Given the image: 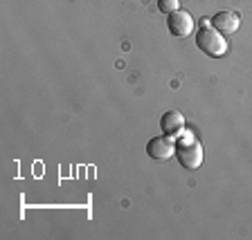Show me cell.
<instances>
[{
    "instance_id": "cell-5",
    "label": "cell",
    "mask_w": 252,
    "mask_h": 240,
    "mask_svg": "<svg viewBox=\"0 0 252 240\" xmlns=\"http://www.w3.org/2000/svg\"><path fill=\"white\" fill-rule=\"evenodd\" d=\"M210 25L214 29H219L220 34H234L239 29V25H241V18L234 11H219L216 16L210 18Z\"/></svg>"
},
{
    "instance_id": "cell-6",
    "label": "cell",
    "mask_w": 252,
    "mask_h": 240,
    "mask_svg": "<svg viewBox=\"0 0 252 240\" xmlns=\"http://www.w3.org/2000/svg\"><path fill=\"white\" fill-rule=\"evenodd\" d=\"M160 128H162L164 135H180V133L185 131V117L183 112H178V110H169V112H164L162 119H160Z\"/></svg>"
},
{
    "instance_id": "cell-4",
    "label": "cell",
    "mask_w": 252,
    "mask_h": 240,
    "mask_svg": "<svg viewBox=\"0 0 252 240\" xmlns=\"http://www.w3.org/2000/svg\"><path fill=\"white\" fill-rule=\"evenodd\" d=\"M147 155L151 157L153 162H167L171 155H176V141H173L171 135H160L153 137L147 144Z\"/></svg>"
},
{
    "instance_id": "cell-2",
    "label": "cell",
    "mask_w": 252,
    "mask_h": 240,
    "mask_svg": "<svg viewBox=\"0 0 252 240\" xmlns=\"http://www.w3.org/2000/svg\"><path fill=\"white\" fill-rule=\"evenodd\" d=\"M176 157H178L180 166L194 171V168H198L203 164V144L196 139H187V141L180 139L176 144Z\"/></svg>"
},
{
    "instance_id": "cell-7",
    "label": "cell",
    "mask_w": 252,
    "mask_h": 240,
    "mask_svg": "<svg viewBox=\"0 0 252 240\" xmlns=\"http://www.w3.org/2000/svg\"><path fill=\"white\" fill-rule=\"evenodd\" d=\"M158 9L162 14H171V11L180 9V2L178 0H158Z\"/></svg>"
},
{
    "instance_id": "cell-1",
    "label": "cell",
    "mask_w": 252,
    "mask_h": 240,
    "mask_svg": "<svg viewBox=\"0 0 252 240\" xmlns=\"http://www.w3.org/2000/svg\"><path fill=\"white\" fill-rule=\"evenodd\" d=\"M196 45H198L200 52L212 56V58L225 56L227 47H230L225 41V36H223L219 29H214L212 25H203L198 29V34H196Z\"/></svg>"
},
{
    "instance_id": "cell-3",
    "label": "cell",
    "mask_w": 252,
    "mask_h": 240,
    "mask_svg": "<svg viewBox=\"0 0 252 240\" xmlns=\"http://www.w3.org/2000/svg\"><path fill=\"white\" fill-rule=\"evenodd\" d=\"M167 27L169 31H171L173 36H178V38H187L194 34V18H191V14L185 9H176L171 11V14H167Z\"/></svg>"
}]
</instances>
